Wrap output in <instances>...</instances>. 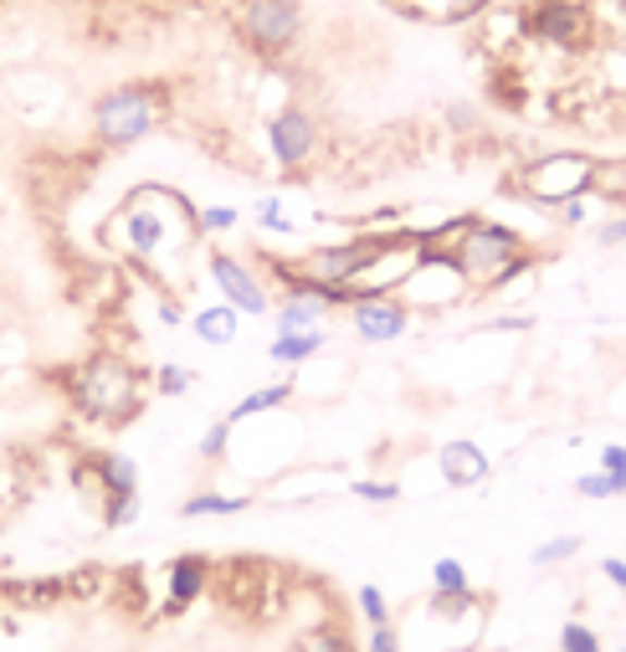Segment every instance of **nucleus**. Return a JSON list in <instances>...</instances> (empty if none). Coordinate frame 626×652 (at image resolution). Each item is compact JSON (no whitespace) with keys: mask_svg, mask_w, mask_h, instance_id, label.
Here are the masks:
<instances>
[{"mask_svg":"<svg viewBox=\"0 0 626 652\" xmlns=\"http://www.w3.org/2000/svg\"><path fill=\"white\" fill-rule=\"evenodd\" d=\"M452 262L457 272L467 278V288H503V283H514L524 268H529V257H524V236L514 226H499V221H467V232L457 236V247H452Z\"/></svg>","mask_w":626,"mask_h":652,"instance_id":"1","label":"nucleus"},{"mask_svg":"<svg viewBox=\"0 0 626 652\" xmlns=\"http://www.w3.org/2000/svg\"><path fill=\"white\" fill-rule=\"evenodd\" d=\"M160 113H164L160 83H124V88H113L108 98H98L93 124H98V139H103V145H134V139H144L149 128L160 124Z\"/></svg>","mask_w":626,"mask_h":652,"instance_id":"2","label":"nucleus"},{"mask_svg":"<svg viewBox=\"0 0 626 652\" xmlns=\"http://www.w3.org/2000/svg\"><path fill=\"white\" fill-rule=\"evenodd\" d=\"M236 32L257 57H283L304 37V5L298 0H242Z\"/></svg>","mask_w":626,"mask_h":652,"instance_id":"3","label":"nucleus"},{"mask_svg":"<svg viewBox=\"0 0 626 652\" xmlns=\"http://www.w3.org/2000/svg\"><path fill=\"white\" fill-rule=\"evenodd\" d=\"M596 164L591 155H575V149H560V155H544L519 175V190L539 206H565V200L586 196L596 185Z\"/></svg>","mask_w":626,"mask_h":652,"instance_id":"4","label":"nucleus"},{"mask_svg":"<svg viewBox=\"0 0 626 652\" xmlns=\"http://www.w3.org/2000/svg\"><path fill=\"white\" fill-rule=\"evenodd\" d=\"M72 391H77L83 411H93V417H103V421H124L139 406V385H134V376L119 360H93L72 381Z\"/></svg>","mask_w":626,"mask_h":652,"instance_id":"5","label":"nucleus"},{"mask_svg":"<svg viewBox=\"0 0 626 652\" xmlns=\"http://www.w3.org/2000/svg\"><path fill=\"white\" fill-rule=\"evenodd\" d=\"M524 26H529V37H539L544 47H555V52L591 47V16H586V5H575V0H539L535 11L524 16Z\"/></svg>","mask_w":626,"mask_h":652,"instance_id":"6","label":"nucleus"},{"mask_svg":"<svg viewBox=\"0 0 626 652\" xmlns=\"http://www.w3.org/2000/svg\"><path fill=\"white\" fill-rule=\"evenodd\" d=\"M268 149L283 170H304L319 149V124L308 109H278L268 124Z\"/></svg>","mask_w":626,"mask_h":652,"instance_id":"7","label":"nucleus"},{"mask_svg":"<svg viewBox=\"0 0 626 652\" xmlns=\"http://www.w3.org/2000/svg\"><path fill=\"white\" fill-rule=\"evenodd\" d=\"M211 283L221 288V304H232L236 313H268V288H262V278L232 253H211Z\"/></svg>","mask_w":626,"mask_h":652,"instance_id":"8","label":"nucleus"},{"mask_svg":"<svg viewBox=\"0 0 626 652\" xmlns=\"http://www.w3.org/2000/svg\"><path fill=\"white\" fill-rule=\"evenodd\" d=\"M355 313V334L365 340V345H391V340H401L406 329H412V308L401 304L395 293H385V298H359V304H349Z\"/></svg>","mask_w":626,"mask_h":652,"instance_id":"9","label":"nucleus"},{"mask_svg":"<svg viewBox=\"0 0 626 652\" xmlns=\"http://www.w3.org/2000/svg\"><path fill=\"white\" fill-rule=\"evenodd\" d=\"M488 468H493L488 453L478 447V442H467V436H452V442L437 447V472L447 478L452 489H472V483H483Z\"/></svg>","mask_w":626,"mask_h":652,"instance_id":"10","label":"nucleus"},{"mask_svg":"<svg viewBox=\"0 0 626 652\" xmlns=\"http://www.w3.org/2000/svg\"><path fill=\"white\" fill-rule=\"evenodd\" d=\"M206 586H211V565H206V555H180V561L170 565V612H180L185 601H196Z\"/></svg>","mask_w":626,"mask_h":652,"instance_id":"11","label":"nucleus"},{"mask_svg":"<svg viewBox=\"0 0 626 652\" xmlns=\"http://www.w3.org/2000/svg\"><path fill=\"white\" fill-rule=\"evenodd\" d=\"M191 329H196V340H206V345H232L236 329H242V313H236L232 304H211L191 319Z\"/></svg>","mask_w":626,"mask_h":652,"instance_id":"12","label":"nucleus"},{"mask_svg":"<svg viewBox=\"0 0 626 652\" xmlns=\"http://www.w3.org/2000/svg\"><path fill=\"white\" fill-rule=\"evenodd\" d=\"M323 349V329H298V334H278L268 345V360L272 365H304L314 360Z\"/></svg>","mask_w":626,"mask_h":652,"instance_id":"13","label":"nucleus"},{"mask_svg":"<svg viewBox=\"0 0 626 652\" xmlns=\"http://www.w3.org/2000/svg\"><path fill=\"white\" fill-rule=\"evenodd\" d=\"M93 463H98V478H103V499H124V493H139V468H134V457L108 453V457H93Z\"/></svg>","mask_w":626,"mask_h":652,"instance_id":"14","label":"nucleus"},{"mask_svg":"<svg viewBox=\"0 0 626 652\" xmlns=\"http://www.w3.org/2000/svg\"><path fill=\"white\" fill-rule=\"evenodd\" d=\"M293 396V385L287 381H278V385H257V391H247V396L236 401L232 411H226V421H247V417H262V411H278V406H283V401Z\"/></svg>","mask_w":626,"mask_h":652,"instance_id":"15","label":"nucleus"},{"mask_svg":"<svg viewBox=\"0 0 626 652\" xmlns=\"http://www.w3.org/2000/svg\"><path fill=\"white\" fill-rule=\"evenodd\" d=\"M247 499H236V493H196V499H185L180 514L185 519H226V514H242Z\"/></svg>","mask_w":626,"mask_h":652,"instance_id":"16","label":"nucleus"},{"mask_svg":"<svg viewBox=\"0 0 626 652\" xmlns=\"http://www.w3.org/2000/svg\"><path fill=\"white\" fill-rule=\"evenodd\" d=\"M431 586H437V596H472L467 570L457 561H437V565H431Z\"/></svg>","mask_w":626,"mask_h":652,"instance_id":"17","label":"nucleus"},{"mask_svg":"<svg viewBox=\"0 0 626 652\" xmlns=\"http://www.w3.org/2000/svg\"><path fill=\"white\" fill-rule=\"evenodd\" d=\"M304 652H355V642H349L334 622H323V627H314V632L304 637Z\"/></svg>","mask_w":626,"mask_h":652,"instance_id":"18","label":"nucleus"},{"mask_svg":"<svg viewBox=\"0 0 626 652\" xmlns=\"http://www.w3.org/2000/svg\"><path fill=\"white\" fill-rule=\"evenodd\" d=\"M575 493L580 499H616V493H626V483L611 472H586V478H575Z\"/></svg>","mask_w":626,"mask_h":652,"instance_id":"19","label":"nucleus"},{"mask_svg":"<svg viewBox=\"0 0 626 652\" xmlns=\"http://www.w3.org/2000/svg\"><path fill=\"white\" fill-rule=\"evenodd\" d=\"M236 221H242V211H236V206H206V211L196 217V232H206V236L236 232Z\"/></svg>","mask_w":626,"mask_h":652,"instance_id":"20","label":"nucleus"},{"mask_svg":"<svg viewBox=\"0 0 626 652\" xmlns=\"http://www.w3.org/2000/svg\"><path fill=\"white\" fill-rule=\"evenodd\" d=\"M359 612H365L370 627H385V622H391V606L380 596V586H359Z\"/></svg>","mask_w":626,"mask_h":652,"instance_id":"21","label":"nucleus"},{"mask_svg":"<svg viewBox=\"0 0 626 652\" xmlns=\"http://www.w3.org/2000/svg\"><path fill=\"white\" fill-rule=\"evenodd\" d=\"M257 226H262V232H293V221L283 217V200H278V196L257 200Z\"/></svg>","mask_w":626,"mask_h":652,"instance_id":"22","label":"nucleus"},{"mask_svg":"<svg viewBox=\"0 0 626 652\" xmlns=\"http://www.w3.org/2000/svg\"><path fill=\"white\" fill-rule=\"evenodd\" d=\"M226 442H232V421L221 417L211 427V432L200 436V457H211V463H221V457H226Z\"/></svg>","mask_w":626,"mask_h":652,"instance_id":"23","label":"nucleus"},{"mask_svg":"<svg viewBox=\"0 0 626 652\" xmlns=\"http://www.w3.org/2000/svg\"><path fill=\"white\" fill-rule=\"evenodd\" d=\"M355 499H370V504H395V499H401V483H376V478H355Z\"/></svg>","mask_w":626,"mask_h":652,"instance_id":"24","label":"nucleus"},{"mask_svg":"<svg viewBox=\"0 0 626 652\" xmlns=\"http://www.w3.org/2000/svg\"><path fill=\"white\" fill-rule=\"evenodd\" d=\"M191 381H196V376H191L185 365H160V396H185Z\"/></svg>","mask_w":626,"mask_h":652,"instance_id":"25","label":"nucleus"},{"mask_svg":"<svg viewBox=\"0 0 626 652\" xmlns=\"http://www.w3.org/2000/svg\"><path fill=\"white\" fill-rule=\"evenodd\" d=\"M560 652H601V648H596V632H591V627L570 622V627L560 632Z\"/></svg>","mask_w":626,"mask_h":652,"instance_id":"26","label":"nucleus"},{"mask_svg":"<svg viewBox=\"0 0 626 652\" xmlns=\"http://www.w3.org/2000/svg\"><path fill=\"white\" fill-rule=\"evenodd\" d=\"M575 550H580V540H570V534H565V540H550L535 550V565H560V561H570Z\"/></svg>","mask_w":626,"mask_h":652,"instance_id":"27","label":"nucleus"},{"mask_svg":"<svg viewBox=\"0 0 626 652\" xmlns=\"http://www.w3.org/2000/svg\"><path fill=\"white\" fill-rule=\"evenodd\" d=\"M601 472H611V478H622V483H626V447H622V442L601 447Z\"/></svg>","mask_w":626,"mask_h":652,"instance_id":"28","label":"nucleus"},{"mask_svg":"<svg viewBox=\"0 0 626 652\" xmlns=\"http://www.w3.org/2000/svg\"><path fill=\"white\" fill-rule=\"evenodd\" d=\"M370 652H401V637H395V627H391V622L370 632Z\"/></svg>","mask_w":626,"mask_h":652,"instance_id":"29","label":"nucleus"},{"mask_svg":"<svg viewBox=\"0 0 626 652\" xmlns=\"http://www.w3.org/2000/svg\"><path fill=\"white\" fill-rule=\"evenodd\" d=\"M606 77L616 88H626V52H606Z\"/></svg>","mask_w":626,"mask_h":652,"instance_id":"30","label":"nucleus"},{"mask_svg":"<svg viewBox=\"0 0 626 652\" xmlns=\"http://www.w3.org/2000/svg\"><path fill=\"white\" fill-rule=\"evenodd\" d=\"M601 242H606V247H616V242H626V217H616V221H601Z\"/></svg>","mask_w":626,"mask_h":652,"instance_id":"31","label":"nucleus"},{"mask_svg":"<svg viewBox=\"0 0 626 652\" xmlns=\"http://www.w3.org/2000/svg\"><path fill=\"white\" fill-rule=\"evenodd\" d=\"M601 576H606V580H616V586H622V591H626V561H601Z\"/></svg>","mask_w":626,"mask_h":652,"instance_id":"32","label":"nucleus"}]
</instances>
